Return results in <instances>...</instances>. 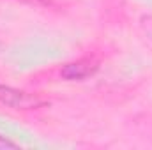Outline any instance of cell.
<instances>
[{
    "label": "cell",
    "mask_w": 152,
    "mask_h": 150,
    "mask_svg": "<svg viewBox=\"0 0 152 150\" xmlns=\"http://www.w3.org/2000/svg\"><path fill=\"white\" fill-rule=\"evenodd\" d=\"M44 104L42 99H39L37 95L7 87V85H0V106L5 108H12V110H36Z\"/></svg>",
    "instance_id": "1"
},
{
    "label": "cell",
    "mask_w": 152,
    "mask_h": 150,
    "mask_svg": "<svg viewBox=\"0 0 152 150\" xmlns=\"http://www.w3.org/2000/svg\"><path fill=\"white\" fill-rule=\"evenodd\" d=\"M18 145L14 143V141H11L9 138H5V136H2L0 134V149H16Z\"/></svg>",
    "instance_id": "3"
},
{
    "label": "cell",
    "mask_w": 152,
    "mask_h": 150,
    "mask_svg": "<svg viewBox=\"0 0 152 150\" xmlns=\"http://www.w3.org/2000/svg\"><path fill=\"white\" fill-rule=\"evenodd\" d=\"M96 71H97V64L90 58H83V60L66 64L60 69V76L67 81H76V79H85V78L92 76Z\"/></svg>",
    "instance_id": "2"
}]
</instances>
